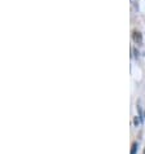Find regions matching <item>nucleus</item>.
Segmentation results:
<instances>
[{
  "instance_id": "2",
  "label": "nucleus",
  "mask_w": 145,
  "mask_h": 154,
  "mask_svg": "<svg viewBox=\"0 0 145 154\" xmlns=\"http://www.w3.org/2000/svg\"><path fill=\"white\" fill-rule=\"evenodd\" d=\"M136 150H137V143L135 141L131 146V154H136Z\"/></svg>"
},
{
  "instance_id": "1",
  "label": "nucleus",
  "mask_w": 145,
  "mask_h": 154,
  "mask_svg": "<svg viewBox=\"0 0 145 154\" xmlns=\"http://www.w3.org/2000/svg\"><path fill=\"white\" fill-rule=\"evenodd\" d=\"M132 39H134V42L136 43V44H141L142 43V34L140 33V31L135 30L134 33H132Z\"/></svg>"
},
{
  "instance_id": "3",
  "label": "nucleus",
  "mask_w": 145,
  "mask_h": 154,
  "mask_svg": "<svg viewBox=\"0 0 145 154\" xmlns=\"http://www.w3.org/2000/svg\"><path fill=\"white\" fill-rule=\"evenodd\" d=\"M135 124H136V126H137V124H139V119H137V118H135Z\"/></svg>"
}]
</instances>
